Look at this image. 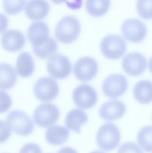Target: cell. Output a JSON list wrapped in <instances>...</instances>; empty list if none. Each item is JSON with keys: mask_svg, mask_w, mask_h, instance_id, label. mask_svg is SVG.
<instances>
[{"mask_svg": "<svg viewBox=\"0 0 152 153\" xmlns=\"http://www.w3.org/2000/svg\"><path fill=\"white\" fill-rule=\"evenodd\" d=\"M10 130L21 136H27L34 130V124L25 112L19 110L12 111L7 116V121Z\"/></svg>", "mask_w": 152, "mask_h": 153, "instance_id": "277c9868", "label": "cell"}, {"mask_svg": "<svg viewBox=\"0 0 152 153\" xmlns=\"http://www.w3.org/2000/svg\"><path fill=\"white\" fill-rule=\"evenodd\" d=\"M69 131L68 128L61 125H52L47 128L46 139L49 143L55 146L63 144L68 140Z\"/></svg>", "mask_w": 152, "mask_h": 153, "instance_id": "ac0fdd59", "label": "cell"}, {"mask_svg": "<svg viewBox=\"0 0 152 153\" xmlns=\"http://www.w3.org/2000/svg\"><path fill=\"white\" fill-rule=\"evenodd\" d=\"M122 34L126 40L133 43H139L145 38L147 27L141 20L136 18H130L123 22Z\"/></svg>", "mask_w": 152, "mask_h": 153, "instance_id": "8fae6325", "label": "cell"}, {"mask_svg": "<svg viewBox=\"0 0 152 153\" xmlns=\"http://www.w3.org/2000/svg\"><path fill=\"white\" fill-rule=\"evenodd\" d=\"M98 70V64L96 60L89 56L79 58L73 66V73L77 80L80 82H89L92 80Z\"/></svg>", "mask_w": 152, "mask_h": 153, "instance_id": "9c48e42d", "label": "cell"}, {"mask_svg": "<svg viewBox=\"0 0 152 153\" xmlns=\"http://www.w3.org/2000/svg\"><path fill=\"white\" fill-rule=\"evenodd\" d=\"M128 88V82L125 76L113 73L107 76L102 83V91L106 97L116 99L123 95Z\"/></svg>", "mask_w": 152, "mask_h": 153, "instance_id": "ba28073f", "label": "cell"}, {"mask_svg": "<svg viewBox=\"0 0 152 153\" xmlns=\"http://www.w3.org/2000/svg\"><path fill=\"white\" fill-rule=\"evenodd\" d=\"M100 49L103 55L108 59H118L123 56L126 52V42L119 34H107L101 40Z\"/></svg>", "mask_w": 152, "mask_h": 153, "instance_id": "3957f363", "label": "cell"}, {"mask_svg": "<svg viewBox=\"0 0 152 153\" xmlns=\"http://www.w3.org/2000/svg\"><path fill=\"white\" fill-rule=\"evenodd\" d=\"M11 130L7 122L0 120V143L5 142L10 137Z\"/></svg>", "mask_w": 152, "mask_h": 153, "instance_id": "f1b7e54d", "label": "cell"}, {"mask_svg": "<svg viewBox=\"0 0 152 153\" xmlns=\"http://www.w3.org/2000/svg\"><path fill=\"white\" fill-rule=\"evenodd\" d=\"M12 105V100L7 93L0 91V114L8 111Z\"/></svg>", "mask_w": 152, "mask_h": 153, "instance_id": "83f0119b", "label": "cell"}, {"mask_svg": "<svg viewBox=\"0 0 152 153\" xmlns=\"http://www.w3.org/2000/svg\"><path fill=\"white\" fill-rule=\"evenodd\" d=\"M148 67L149 70H150L151 73H152V57L150 58V59L148 60Z\"/></svg>", "mask_w": 152, "mask_h": 153, "instance_id": "d6a6232c", "label": "cell"}, {"mask_svg": "<svg viewBox=\"0 0 152 153\" xmlns=\"http://www.w3.org/2000/svg\"><path fill=\"white\" fill-rule=\"evenodd\" d=\"M80 28V21L75 16H63L55 27V37L63 43H71L78 37Z\"/></svg>", "mask_w": 152, "mask_h": 153, "instance_id": "6da1fadb", "label": "cell"}, {"mask_svg": "<svg viewBox=\"0 0 152 153\" xmlns=\"http://www.w3.org/2000/svg\"><path fill=\"white\" fill-rule=\"evenodd\" d=\"M47 71L52 78L63 79L72 72V63L69 58L63 54H55L49 58L46 64Z\"/></svg>", "mask_w": 152, "mask_h": 153, "instance_id": "8992f818", "label": "cell"}, {"mask_svg": "<svg viewBox=\"0 0 152 153\" xmlns=\"http://www.w3.org/2000/svg\"><path fill=\"white\" fill-rule=\"evenodd\" d=\"M8 26V19L4 13H0V34L4 33Z\"/></svg>", "mask_w": 152, "mask_h": 153, "instance_id": "4dcf8cb0", "label": "cell"}, {"mask_svg": "<svg viewBox=\"0 0 152 153\" xmlns=\"http://www.w3.org/2000/svg\"><path fill=\"white\" fill-rule=\"evenodd\" d=\"M72 99L78 108L89 109L95 105L98 101V95L92 86L88 84H81L74 89Z\"/></svg>", "mask_w": 152, "mask_h": 153, "instance_id": "30bf717a", "label": "cell"}, {"mask_svg": "<svg viewBox=\"0 0 152 153\" xmlns=\"http://www.w3.org/2000/svg\"><path fill=\"white\" fill-rule=\"evenodd\" d=\"M90 153H106V152H103V151H100V150H95V151H92V152H91Z\"/></svg>", "mask_w": 152, "mask_h": 153, "instance_id": "836d02e7", "label": "cell"}, {"mask_svg": "<svg viewBox=\"0 0 152 153\" xmlns=\"http://www.w3.org/2000/svg\"><path fill=\"white\" fill-rule=\"evenodd\" d=\"M50 6L46 1L34 0L26 2L25 11L27 16L31 20H41L49 14Z\"/></svg>", "mask_w": 152, "mask_h": 153, "instance_id": "2e32d148", "label": "cell"}, {"mask_svg": "<svg viewBox=\"0 0 152 153\" xmlns=\"http://www.w3.org/2000/svg\"><path fill=\"white\" fill-rule=\"evenodd\" d=\"M25 43V35L22 31L19 30H7L4 31L1 35V44L7 52H18L23 48Z\"/></svg>", "mask_w": 152, "mask_h": 153, "instance_id": "4fadbf2b", "label": "cell"}, {"mask_svg": "<svg viewBox=\"0 0 152 153\" xmlns=\"http://www.w3.org/2000/svg\"><path fill=\"white\" fill-rule=\"evenodd\" d=\"M122 69L131 76H137L145 72L147 67V61L140 52H132L125 55L122 59Z\"/></svg>", "mask_w": 152, "mask_h": 153, "instance_id": "7c38bea8", "label": "cell"}, {"mask_svg": "<svg viewBox=\"0 0 152 153\" xmlns=\"http://www.w3.org/2000/svg\"><path fill=\"white\" fill-rule=\"evenodd\" d=\"M35 70L34 58L28 52H21L16 62V72L23 78L31 76Z\"/></svg>", "mask_w": 152, "mask_h": 153, "instance_id": "d6986e66", "label": "cell"}, {"mask_svg": "<svg viewBox=\"0 0 152 153\" xmlns=\"http://www.w3.org/2000/svg\"><path fill=\"white\" fill-rule=\"evenodd\" d=\"M17 81L16 70L10 64H0V90H9L14 86Z\"/></svg>", "mask_w": 152, "mask_h": 153, "instance_id": "44dd1931", "label": "cell"}, {"mask_svg": "<svg viewBox=\"0 0 152 153\" xmlns=\"http://www.w3.org/2000/svg\"><path fill=\"white\" fill-rule=\"evenodd\" d=\"M126 106L122 102L116 100H108L99 109V115L104 120H116L125 115Z\"/></svg>", "mask_w": 152, "mask_h": 153, "instance_id": "9a60e30c", "label": "cell"}, {"mask_svg": "<svg viewBox=\"0 0 152 153\" xmlns=\"http://www.w3.org/2000/svg\"><path fill=\"white\" fill-rule=\"evenodd\" d=\"M121 134L114 123H107L98 128L96 134V143L98 147L104 151H112L119 146Z\"/></svg>", "mask_w": 152, "mask_h": 153, "instance_id": "7a4b0ae2", "label": "cell"}, {"mask_svg": "<svg viewBox=\"0 0 152 153\" xmlns=\"http://www.w3.org/2000/svg\"><path fill=\"white\" fill-rule=\"evenodd\" d=\"M60 111L55 105L50 102L40 104L36 108L33 114V120L38 126H51L58 120Z\"/></svg>", "mask_w": 152, "mask_h": 153, "instance_id": "5b68a950", "label": "cell"}, {"mask_svg": "<svg viewBox=\"0 0 152 153\" xmlns=\"http://www.w3.org/2000/svg\"><path fill=\"white\" fill-rule=\"evenodd\" d=\"M28 38L33 47L43 45L49 38V25L43 21L32 22L28 27Z\"/></svg>", "mask_w": 152, "mask_h": 153, "instance_id": "5bb4252c", "label": "cell"}, {"mask_svg": "<svg viewBox=\"0 0 152 153\" xmlns=\"http://www.w3.org/2000/svg\"><path fill=\"white\" fill-rule=\"evenodd\" d=\"M57 153H77V152L75 149L69 146H64L61 148Z\"/></svg>", "mask_w": 152, "mask_h": 153, "instance_id": "1f68e13d", "label": "cell"}, {"mask_svg": "<svg viewBox=\"0 0 152 153\" xmlns=\"http://www.w3.org/2000/svg\"><path fill=\"white\" fill-rule=\"evenodd\" d=\"M34 93L35 97L40 101H52L58 95L59 86L53 78L44 76L37 79L34 84Z\"/></svg>", "mask_w": 152, "mask_h": 153, "instance_id": "52a82bcc", "label": "cell"}, {"mask_svg": "<svg viewBox=\"0 0 152 153\" xmlns=\"http://www.w3.org/2000/svg\"><path fill=\"white\" fill-rule=\"evenodd\" d=\"M58 46L56 40L53 37H49V40L43 45L37 47H33V52L36 56L40 58H50L52 55H55L58 51Z\"/></svg>", "mask_w": 152, "mask_h": 153, "instance_id": "7402d4cb", "label": "cell"}, {"mask_svg": "<svg viewBox=\"0 0 152 153\" xmlns=\"http://www.w3.org/2000/svg\"><path fill=\"white\" fill-rule=\"evenodd\" d=\"M25 1H3V7L7 14L13 15L19 13L25 7Z\"/></svg>", "mask_w": 152, "mask_h": 153, "instance_id": "484cf974", "label": "cell"}, {"mask_svg": "<svg viewBox=\"0 0 152 153\" xmlns=\"http://www.w3.org/2000/svg\"><path fill=\"white\" fill-rule=\"evenodd\" d=\"M19 153H42V149L37 143H28L21 148Z\"/></svg>", "mask_w": 152, "mask_h": 153, "instance_id": "f546056e", "label": "cell"}, {"mask_svg": "<svg viewBox=\"0 0 152 153\" xmlns=\"http://www.w3.org/2000/svg\"><path fill=\"white\" fill-rule=\"evenodd\" d=\"M110 1L104 0H93L86 1V8L88 13L93 16H101L106 14L109 10Z\"/></svg>", "mask_w": 152, "mask_h": 153, "instance_id": "cb8c5ba5", "label": "cell"}, {"mask_svg": "<svg viewBox=\"0 0 152 153\" xmlns=\"http://www.w3.org/2000/svg\"><path fill=\"white\" fill-rule=\"evenodd\" d=\"M134 97L137 102L142 104H148L152 102V82L141 80L137 82L133 90Z\"/></svg>", "mask_w": 152, "mask_h": 153, "instance_id": "ffe728a7", "label": "cell"}, {"mask_svg": "<svg viewBox=\"0 0 152 153\" xmlns=\"http://www.w3.org/2000/svg\"><path fill=\"white\" fill-rule=\"evenodd\" d=\"M117 153H144L139 146L134 142H127L121 145Z\"/></svg>", "mask_w": 152, "mask_h": 153, "instance_id": "4316f807", "label": "cell"}, {"mask_svg": "<svg viewBox=\"0 0 152 153\" xmlns=\"http://www.w3.org/2000/svg\"><path fill=\"white\" fill-rule=\"evenodd\" d=\"M88 120L86 112L82 109L75 108L67 113L65 118V124L67 128L76 133L80 132V128Z\"/></svg>", "mask_w": 152, "mask_h": 153, "instance_id": "e0dca14e", "label": "cell"}, {"mask_svg": "<svg viewBox=\"0 0 152 153\" xmlns=\"http://www.w3.org/2000/svg\"><path fill=\"white\" fill-rule=\"evenodd\" d=\"M137 142L142 149L152 153V126L142 127L137 133Z\"/></svg>", "mask_w": 152, "mask_h": 153, "instance_id": "603a6c76", "label": "cell"}, {"mask_svg": "<svg viewBox=\"0 0 152 153\" xmlns=\"http://www.w3.org/2000/svg\"><path fill=\"white\" fill-rule=\"evenodd\" d=\"M137 10L143 19H152V0H139L137 1Z\"/></svg>", "mask_w": 152, "mask_h": 153, "instance_id": "d4e9b609", "label": "cell"}]
</instances>
